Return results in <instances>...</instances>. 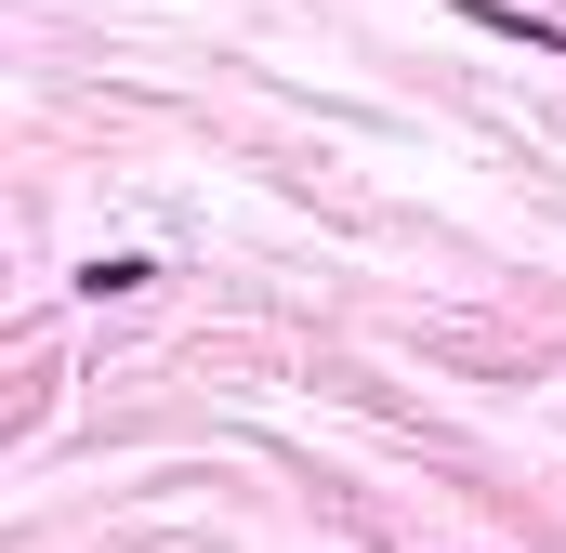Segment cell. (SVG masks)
I'll use <instances>...</instances> for the list:
<instances>
[{
  "instance_id": "6da1fadb",
  "label": "cell",
  "mask_w": 566,
  "mask_h": 553,
  "mask_svg": "<svg viewBox=\"0 0 566 553\" xmlns=\"http://www.w3.org/2000/svg\"><path fill=\"white\" fill-rule=\"evenodd\" d=\"M474 27H488V40H527V53H554V66H566V27H541V13H514V0H474Z\"/></svg>"
}]
</instances>
